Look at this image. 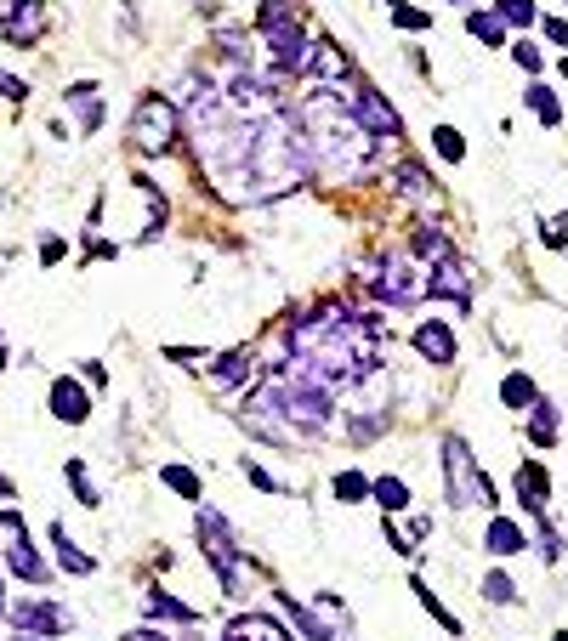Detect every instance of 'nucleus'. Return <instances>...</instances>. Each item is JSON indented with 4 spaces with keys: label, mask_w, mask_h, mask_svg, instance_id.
Segmentation results:
<instances>
[{
    "label": "nucleus",
    "mask_w": 568,
    "mask_h": 641,
    "mask_svg": "<svg viewBox=\"0 0 568 641\" xmlns=\"http://www.w3.org/2000/svg\"><path fill=\"white\" fill-rule=\"evenodd\" d=\"M290 347H296V375L330 386H364L375 381L381 369V352H375V335L364 330V318H347L336 307H319L307 324L290 330Z\"/></svg>",
    "instance_id": "obj_1"
},
{
    "label": "nucleus",
    "mask_w": 568,
    "mask_h": 641,
    "mask_svg": "<svg viewBox=\"0 0 568 641\" xmlns=\"http://www.w3.org/2000/svg\"><path fill=\"white\" fill-rule=\"evenodd\" d=\"M290 120H296V131H302V148L319 159L324 171L353 176L358 165L375 154V142L364 137V131H358V120L341 108V91H307L302 108H296Z\"/></svg>",
    "instance_id": "obj_2"
},
{
    "label": "nucleus",
    "mask_w": 568,
    "mask_h": 641,
    "mask_svg": "<svg viewBox=\"0 0 568 641\" xmlns=\"http://www.w3.org/2000/svg\"><path fill=\"white\" fill-rule=\"evenodd\" d=\"M256 29L267 35L273 69H279V74H302V63H307V35H302V18H296V6H284V0H262V12H256Z\"/></svg>",
    "instance_id": "obj_3"
},
{
    "label": "nucleus",
    "mask_w": 568,
    "mask_h": 641,
    "mask_svg": "<svg viewBox=\"0 0 568 641\" xmlns=\"http://www.w3.org/2000/svg\"><path fill=\"white\" fill-rule=\"evenodd\" d=\"M125 137H131V148H142V154H171L182 142V114L165 103V97H142Z\"/></svg>",
    "instance_id": "obj_4"
},
{
    "label": "nucleus",
    "mask_w": 568,
    "mask_h": 641,
    "mask_svg": "<svg viewBox=\"0 0 568 641\" xmlns=\"http://www.w3.org/2000/svg\"><path fill=\"white\" fill-rule=\"evenodd\" d=\"M444 477H449V505H495V483L478 471L466 437H444Z\"/></svg>",
    "instance_id": "obj_5"
},
{
    "label": "nucleus",
    "mask_w": 568,
    "mask_h": 641,
    "mask_svg": "<svg viewBox=\"0 0 568 641\" xmlns=\"http://www.w3.org/2000/svg\"><path fill=\"white\" fill-rule=\"evenodd\" d=\"M194 528H199V545H205V556H211V568L222 573V585L239 590V579H245V562H239V539H233V528L216 517V511H205V505L194 511Z\"/></svg>",
    "instance_id": "obj_6"
},
{
    "label": "nucleus",
    "mask_w": 568,
    "mask_h": 641,
    "mask_svg": "<svg viewBox=\"0 0 568 641\" xmlns=\"http://www.w3.org/2000/svg\"><path fill=\"white\" fill-rule=\"evenodd\" d=\"M375 295L387 301V307H415L426 295V267L409 256H387V267H381V278H375Z\"/></svg>",
    "instance_id": "obj_7"
},
{
    "label": "nucleus",
    "mask_w": 568,
    "mask_h": 641,
    "mask_svg": "<svg viewBox=\"0 0 568 641\" xmlns=\"http://www.w3.org/2000/svg\"><path fill=\"white\" fill-rule=\"evenodd\" d=\"M347 114L358 120V131H364V137H398V131H404V120L392 114V103L375 86H364V80H358L353 97H347Z\"/></svg>",
    "instance_id": "obj_8"
},
{
    "label": "nucleus",
    "mask_w": 568,
    "mask_h": 641,
    "mask_svg": "<svg viewBox=\"0 0 568 641\" xmlns=\"http://www.w3.org/2000/svg\"><path fill=\"white\" fill-rule=\"evenodd\" d=\"M12 624H18V636H35V641H52L63 630H74V613L52 602H12Z\"/></svg>",
    "instance_id": "obj_9"
},
{
    "label": "nucleus",
    "mask_w": 568,
    "mask_h": 641,
    "mask_svg": "<svg viewBox=\"0 0 568 641\" xmlns=\"http://www.w3.org/2000/svg\"><path fill=\"white\" fill-rule=\"evenodd\" d=\"M46 29H52L46 0H12V12H0V40H12V46H35Z\"/></svg>",
    "instance_id": "obj_10"
},
{
    "label": "nucleus",
    "mask_w": 568,
    "mask_h": 641,
    "mask_svg": "<svg viewBox=\"0 0 568 641\" xmlns=\"http://www.w3.org/2000/svg\"><path fill=\"white\" fill-rule=\"evenodd\" d=\"M426 290H432V295H449L455 307H466V301H472V284H466V267H461V256H455V250H444V256L426 267Z\"/></svg>",
    "instance_id": "obj_11"
},
{
    "label": "nucleus",
    "mask_w": 568,
    "mask_h": 641,
    "mask_svg": "<svg viewBox=\"0 0 568 641\" xmlns=\"http://www.w3.org/2000/svg\"><path fill=\"white\" fill-rule=\"evenodd\" d=\"M46 403H52V415L63 420V426H86V420H91V392L80 381H69V375H57V381H52Z\"/></svg>",
    "instance_id": "obj_12"
},
{
    "label": "nucleus",
    "mask_w": 568,
    "mask_h": 641,
    "mask_svg": "<svg viewBox=\"0 0 568 641\" xmlns=\"http://www.w3.org/2000/svg\"><path fill=\"white\" fill-rule=\"evenodd\" d=\"M302 74L307 80H353V57L341 52V46H330V40H319V46H307Z\"/></svg>",
    "instance_id": "obj_13"
},
{
    "label": "nucleus",
    "mask_w": 568,
    "mask_h": 641,
    "mask_svg": "<svg viewBox=\"0 0 568 641\" xmlns=\"http://www.w3.org/2000/svg\"><path fill=\"white\" fill-rule=\"evenodd\" d=\"M517 500H523V511H534V517H546V500H551V477L540 460H523L517 466Z\"/></svg>",
    "instance_id": "obj_14"
},
{
    "label": "nucleus",
    "mask_w": 568,
    "mask_h": 641,
    "mask_svg": "<svg viewBox=\"0 0 568 641\" xmlns=\"http://www.w3.org/2000/svg\"><path fill=\"white\" fill-rule=\"evenodd\" d=\"M222 641H290L279 619H267V613H239V619L222 630Z\"/></svg>",
    "instance_id": "obj_15"
},
{
    "label": "nucleus",
    "mask_w": 568,
    "mask_h": 641,
    "mask_svg": "<svg viewBox=\"0 0 568 641\" xmlns=\"http://www.w3.org/2000/svg\"><path fill=\"white\" fill-rule=\"evenodd\" d=\"M250 375H256V352L239 347V352H222V358H216V369L205 375V381H211L216 392H228V386H245Z\"/></svg>",
    "instance_id": "obj_16"
},
{
    "label": "nucleus",
    "mask_w": 568,
    "mask_h": 641,
    "mask_svg": "<svg viewBox=\"0 0 568 641\" xmlns=\"http://www.w3.org/2000/svg\"><path fill=\"white\" fill-rule=\"evenodd\" d=\"M415 352L432 358L438 369L455 364V335H449V324H421V330H415Z\"/></svg>",
    "instance_id": "obj_17"
},
{
    "label": "nucleus",
    "mask_w": 568,
    "mask_h": 641,
    "mask_svg": "<svg viewBox=\"0 0 568 641\" xmlns=\"http://www.w3.org/2000/svg\"><path fill=\"white\" fill-rule=\"evenodd\" d=\"M6 568L18 573V579H29V585H40V579H46V562H40V551L29 545V528L6 545Z\"/></svg>",
    "instance_id": "obj_18"
},
{
    "label": "nucleus",
    "mask_w": 568,
    "mask_h": 641,
    "mask_svg": "<svg viewBox=\"0 0 568 641\" xmlns=\"http://www.w3.org/2000/svg\"><path fill=\"white\" fill-rule=\"evenodd\" d=\"M52 551H57V568H63V573H74V579H86V573H97V562H91V556L80 551V545H74L63 522H52Z\"/></svg>",
    "instance_id": "obj_19"
},
{
    "label": "nucleus",
    "mask_w": 568,
    "mask_h": 641,
    "mask_svg": "<svg viewBox=\"0 0 568 641\" xmlns=\"http://www.w3.org/2000/svg\"><path fill=\"white\" fill-rule=\"evenodd\" d=\"M483 551H495V556H517V551H529V539H523V528H517L512 517H489Z\"/></svg>",
    "instance_id": "obj_20"
},
{
    "label": "nucleus",
    "mask_w": 568,
    "mask_h": 641,
    "mask_svg": "<svg viewBox=\"0 0 568 641\" xmlns=\"http://www.w3.org/2000/svg\"><path fill=\"white\" fill-rule=\"evenodd\" d=\"M500 403H506V409H534V403H540V392H534V381L523 375V369H512V375L500 381Z\"/></svg>",
    "instance_id": "obj_21"
},
{
    "label": "nucleus",
    "mask_w": 568,
    "mask_h": 641,
    "mask_svg": "<svg viewBox=\"0 0 568 641\" xmlns=\"http://www.w3.org/2000/svg\"><path fill=\"white\" fill-rule=\"evenodd\" d=\"M160 483L171 488V494H182L188 505H199V500H205V488H199V477H194L188 466H177V460H171V466H160Z\"/></svg>",
    "instance_id": "obj_22"
},
{
    "label": "nucleus",
    "mask_w": 568,
    "mask_h": 641,
    "mask_svg": "<svg viewBox=\"0 0 568 641\" xmlns=\"http://www.w3.org/2000/svg\"><path fill=\"white\" fill-rule=\"evenodd\" d=\"M370 494L381 500V511H387V517L409 511V483H404V477H375V483H370Z\"/></svg>",
    "instance_id": "obj_23"
},
{
    "label": "nucleus",
    "mask_w": 568,
    "mask_h": 641,
    "mask_svg": "<svg viewBox=\"0 0 568 641\" xmlns=\"http://www.w3.org/2000/svg\"><path fill=\"white\" fill-rule=\"evenodd\" d=\"M69 103L80 108V131H97V125H103V103H97V86H91V80L69 86Z\"/></svg>",
    "instance_id": "obj_24"
},
{
    "label": "nucleus",
    "mask_w": 568,
    "mask_h": 641,
    "mask_svg": "<svg viewBox=\"0 0 568 641\" xmlns=\"http://www.w3.org/2000/svg\"><path fill=\"white\" fill-rule=\"evenodd\" d=\"M148 619H177V624H194V619H199V607H188V602H177V596L154 590V596H148Z\"/></svg>",
    "instance_id": "obj_25"
},
{
    "label": "nucleus",
    "mask_w": 568,
    "mask_h": 641,
    "mask_svg": "<svg viewBox=\"0 0 568 641\" xmlns=\"http://www.w3.org/2000/svg\"><path fill=\"white\" fill-rule=\"evenodd\" d=\"M466 35H478L483 46H506V23L495 12H466Z\"/></svg>",
    "instance_id": "obj_26"
},
{
    "label": "nucleus",
    "mask_w": 568,
    "mask_h": 641,
    "mask_svg": "<svg viewBox=\"0 0 568 641\" xmlns=\"http://www.w3.org/2000/svg\"><path fill=\"white\" fill-rule=\"evenodd\" d=\"M529 443H534V449H551V443H557V409H551V403H534Z\"/></svg>",
    "instance_id": "obj_27"
},
{
    "label": "nucleus",
    "mask_w": 568,
    "mask_h": 641,
    "mask_svg": "<svg viewBox=\"0 0 568 641\" xmlns=\"http://www.w3.org/2000/svg\"><path fill=\"white\" fill-rule=\"evenodd\" d=\"M529 108L540 125H563V103H557V91L551 86H529Z\"/></svg>",
    "instance_id": "obj_28"
},
{
    "label": "nucleus",
    "mask_w": 568,
    "mask_h": 641,
    "mask_svg": "<svg viewBox=\"0 0 568 641\" xmlns=\"http://www.w3.org/2000/svg\"><path fill=\"white\" fill-rule=\"evenodd\" d=\"M495 18L506 29H529V23H540V12H534V0H495Z\"/></svg>",
    "instance_id": "obj_29"
},
{
    "label": "nucleus",
    "mask_w": 568,
    "mask_h": 641,
    "mask_svg": "<svg viewBox=\"0 0 568 641\" xmlns=\"http://www.w3.org/2000/svg\"><path fill=\"white\" fill-rule=\"evenodd\" d=\"M63 477H69L74 500L86 505V511H97V505H103V494H97V488H91V477H86V466H80V460H69V466H63Z\"/></svg>",
    "instance_id": "obj_30"
},
{
    "label": "nucleus",
    "mask_w": 568,
    "mask_h": 641,
    "mask_svg": "<svg viewBox=\"0 0 568 641\" xmlns=\"http://www.w3.org/2000/svg\"><path fill=\"white\" fill-rule=\"evenodd\" d=\"M432 148H438V159H449V165H461L466 159V137L455 131V125H438V131H432Z\"/></svg>",
    "instance_id": "obj_31"
},
{
    "label": "nucleus",
    "mask_w": 568,
    "mask_h": 641,
    "mask_svg": "<svg viewBox=\"0 0 568 641\" xmlns=\"http://www.w3.org/2000/svg\"><path fill=\"white\" fill-rule=\"evenodd\" d=\"M426 534H432V522H426V517H415V522H409V528H387L392 551H404V556H415V545H421Z\"/></svg>",
    "instance_id": "obj_32"
},
{
    "label": "nucleus",
    "mask_w": 568,
    "mask_h": 641,
    "mask_svg": "<svg viewBox=\"0 0 568 641\" xmlns=\"http://www.w3.org/2000/svg\"><path fill=\"white\" fill-rule=\"evenodd\" d=\"M415 596H421V607H426V613H432L438 624H444V630H455V636H461V619H455V613H449V607L438 602L432 590H426V579H415Z\"/></svg>",
    "instance_id": "obj_33"
},
{
    "label": "nucleus",
    "mask_w": 568,
    "mask_h": 641,
    "mask_svg": "<svg viewBox=\"0 0 568 641\" xmlns=\"http://www.w3.org/2000/svg\"><path fill=\"white\" fill-rule=\"evenodd\" d=\"M398 182H404L409 199H432V193H438V182H426L421 165H398Z\"/></svg>",
    "instance_id": "obj_34"
},
{
    "label": "nucleus",
    "mask_w": 568,
    "mask_h": 641,
    "mask_svg": "<svg viewBox=\"0 0 568 641\" xmlns=\"http://www.w3.org/2000/svg\"><path fill=\"white\" fill-rule=\"evenodd\" d=\"M483 596H489V602H495V607H506V602H517V585H512V579H506V573H483Z\"/></svg>",
    "instance_id": "obj_35"
},
{
    "label": "nucleus",
    "mask_w": 568,
    "mask_h": 641,
    "mask_svg": "<svg viewBox=\"0 0 568 641\" xmlns=\"http://www.w3.org/2000/svg\"><path fill=\"white\" fill-rule=\"evenodd\" d=\"M392 23L415 35V29H432V12H421V6H404V0H392Z\"/></svg>",
    "instance_id": "obj_36"
},
{
    "label": "nucleus",
    "mask_w": 568,
    "mask_h": 641,
    "mask_svg": "<svg viewBox=\"0 0 568 641\" xmlns=\"http://www.w3.org/2000/svg\"><path fill=\"white\" fill-rule=\"evenodd\" d=\"M336 500H370V477H364V471H341V477H336Z\"/></svg>",
    "instance_id": "obj_37"
},
{
    "label": "nucleus",
    "mask_w": 568,
    "mask_h": 641,
    "mask_svg": "<svg viewBox=\"0 0 568 641\" xmlns=\"http://www.w3.org/2000/svg\"><path fill=\"white\" fill-rule=\"evenodd\" d=\"M512 63H517V69H529V74H540V63H546V57L534 52L529 40H512Z\"/></svg>",
    "instance_id": "obj_38"
},
{
    "label": "nucleus",
    "mask_w": 568,
    "mask_h": 641,
    "mask_svg": "<svg viewBox=\"0 0 568 641\" xmlns=\"http://www.w3.org/2000/svg\"><path fill=\"white\" fill-rule=\"evenodd\" d=\"M0 97H12V103H23V97H29V86H23L18 74H6V69H0Z\"/></svg>",
    "instance_id": "obj_39"
},
{
    "label": "nucleus",
    "mask_w": 568,
    "mask_h": 641,
    "mask_svg": "<svg viewBox=\"0 0 568 641\" xmlns=\"http://www.w3.org/2000/svg\"><path fill=\"white\" fill-rule=\"evenodd\" d=\"M546 244H551V250H563V244H568V216H551V222H546Z\"/></svg>",
    "instance_id": "obj_40"
},
{
    "label": "nucleus",
    "mask_w": 568,
    "mask_h": 641,
    "mask_svg": "<svg viewBox=\"0 0 568 641\" xmlns=\"http://www.w3.org/2000/svg\"><path fill=\"white\" fill-rule=\"evenodd\" d=\"M546 40L551 46H568V18H546Z\"/></svg>",
    "instance_id": "obj_41"
},
{
    "label": "nucleus",
    "mask_w": 568,
    "mask_h": 641,
    "mask_svg": "<svg viewBox=\"0 0 568 641\" xmlns=\"http://www.w3.org/2000/svg\"><path fill=\"white\" fill-rule=\"evenodd\" d=\"M63 250H69L63 239H46V244H40V261H46V267H57V261H63Z\"/></svg>",
    "instance_id": "obj_42"
},
{
    "label": "nucleus",
    "mask_w": 568,
    "mask_h": 641,
    "mask_svg": "<svg viewBox=\"0 0 568 641\" xmlns=\"http://www.w3.org/2000/svg\"><path fill=\"white\" fill-rule=\"evenodd\" d=\"M540 551H546V562H557V556H563V539H557V528H546V534H540Z\"/></svg>",
    "instance_id": "obj_43"
},
{
    "label": "nucleus",
    "mask_w": 568,
    "mask_h": 641,
    "mask_svg": "<svg viewBox=\"0 0 568 641\" xmlns=\"http://www.w3.org/2000/svg\"><path fill=\"white\" fill-rule=\"evenodd\" d=\"M245 477H250V483H256V488H267V494H273V488H279V483H273V477H267L262 466H250V460H245Z\"/></svg>",
    "instance_id": "obj_44"
},
{
    "label": "nucleus",
    "mask_w": 568,
    "mask_h": 641,
    "mask_svg": "<svg viewBox=\"0 0 568 641\" xmlns=\"http://www.w3.org/2000/svg\"><path fill=\"white\" fill-rule=\"evenodd\" d=\"M80 369H86V386H103L108 381V369L97 364V358H91V364H80Z\"/></svg>",
    "instance_id": "obj_45"
},
{
    "label": "nucleus",
    "mask_w": 568,
    "mask_h": 641,
    "mask_svg": "<svg viewBox=\"0 0 568 641\" xmlns=\"http://www.w3.org/2000/svg\"><path fill=\"white\" fill-rule=\"evenodd\" d=\"M125 641H171V636H165V630H131Z\"/></svg>",
    "instance_id": "obj_46"
},
{
    "label": "nucleus",
    "mask_w": 568,
    "mask_h": 641,
    "mask_svg": "<svg viewBox=\"0 0 568 641\" xmlns=\"http://www.w3.org/2000/svg\"><path fill=\"white\" fill-rule=\"evenodd\" d=\"M6 494H12V477H0V500H6Z\"/></svg>",
    "instance_id": "obj_47"
},
{
    "label": "nucleus",
    "mask_w": 568,
    "mask_h": 641,
    "mask_svg": "<svg viewBox=\"0 0 568 641\" xmlns=\"http://www.w3.org/2000/svg\"><path fill=\"white\" fill-rule=\"evenodd\" d=\"M0 369H6V341H0Z\"/></svg>",
    "instance_id": "obj_48"
},
{
    "label": "nucleus",
    "mask_w": 568,
    "mask_h": 641,
    "mask_svg": "<svg viewBox=\"0 0 568 641\" xmlns=\"http://www.w3.org/2000/svg\"><path fill=\"white\" fill-rule=\"evenodd\" d=\"M563 86H568V57H563Z\"/></svg>",
    "instance_id": "obj_49"
},
{
    "label": "nucleus",
    "mask_w": 568,
    "mask_h": 641,
    "mask_svg": "<svg viewBox=\"0 0 568 641\" xmlns=\"http://www.w3.org/2000/svg\"><path fill=\"white\" fill-rule=\"evenodd\" d=\"M455 6H478V0H455Z\"/></svg>",
    "instance_id": "obj_50"
},
{
    "label": "nucleus",
    "mask_w": 568,
    "mask_h": 641,
    "mask_svg": "<svg viewBox=\"0 0 568 641\" xmlns=\"http://www.w3.org/2000/svg\"><path fill=\"white\" fill-rule=\"evenodd\" d=\"M551 641H568V630H563V636H551Z\"/></svg>",
    "instance_id": "obj_51"
},
{
    "label": "nucleus",
    "mask_w": 568,
    "mask_h": 641,
    "mask_svg": "<svg viewBox=\"0 0 568 641\" xmlns=\"http://www.w3.org/2000/svg\"><path fill=\"white\" fill-rule=\"evenodd\" d=\"M125 6H137V0H125Z\"/></svg>",
    "instance_id": "obj_52"
},
{
    "label": "nucleus",
    "mask_w": 568,
    "mask_h": 641,
    "mask_svg": "<svg viewBox=\"0 0 568 641\" xmlns=\"http://www.w3.org/2000/svg\"><path fill=\"white\" fill-rule=\"evenodd\" d=\"M23 641H35V636H23Z\"/></svg>",
    "instance_id": "obj_53"
}]
</instances>
